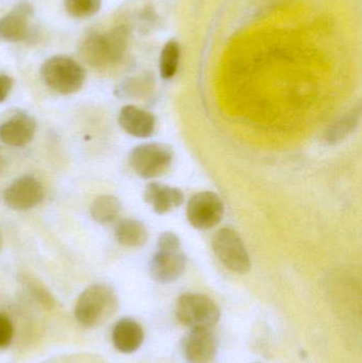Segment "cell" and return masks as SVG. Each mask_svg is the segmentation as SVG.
Segmentation results:
<instances>
[{
  "label": "cell",
  "mask_w": 362,
  "mask_h": 363,
  "mask_svg": "<svg viewBox=\"0 0 362 363\" xmlns=\"http://www.w3.org/2000/svg\"><path fill=\"white\" fill-rule=\"evenodd\" d=\"M40 76L49 89L61 95H72L82 89L86 72L72 57L55 55L43 63Z\"/></svg>",
  "instance_id": "obj_3"
},
{
  "label": "cell",
  "mask_w": 362,
  "mask_h": 363,
  "mask_svg": "<svg viewBox=\"0 0 362 363\" xmlns=\"http://www.w3.org/2000/svg\"><path fill=\"white\" fill-rule=\"evenodd\" d=\"M33 9L28 2L21 1L0 19V36L8 42H23L32 35L30 17Z\"/></svg>",
  "instance_id": "obj_10"
},
{
  "label": "cell",
  "mask_w": 362,
  "mask_h": 363,
  "mask_svg": "<svg viewBox=\"0 0 362 363\" xmlns=\"http://www.w3.org/2000/svg\"><path fill=\"white\" fill-rule=\"evenodd\" d=\"M4 200L14 211H29L44 200V188L33 177H21L6 188Z\"/></svg>",
  "instance_id": "obj_8"
},
{
  "label": "cell",
  "mask_w": 362,
  "mask_h": 363,
  "mask_svg": "<svg viewBox=\"0 0 362 363\" xmlns=\"http://www.w3.org/2000/svg\"><path fill=\"white\" fill-rule=\"evenodd\" d=\"M121 211V203L118 198L110 194L98 196L91 203V216L98 223H111L118 217Z\"/></svg>",
  "instance_id": "obj_18"
},
{
  "label": "cell",
  "mask_w": 362,
  "mask_h": 363,
  "mask_svg": "<svg viewBox=\"0 0 362 363\" xmlns=\"http://www.w3.org/2000/svg\"><path fill=\"white\" fill-rule=\"evenodd\" d=\"M176 315L181 323L191 330H210L218 323L220 311L214 301L208 296L186 294L179 298Z\"/></svg>",
  "instance_id": "obj_5"
},
{
  "label": "cell",
  "mask_w": 362,
  "mask_h": 363,
  "mask_svg": "<svg viewBox=\"0 0 362 363\" xmlns=\"http://www.w3.org/2000/svg\"><path fill=\"white\" fill-rule=\"evenodd\" d=\"M4 159H2L1 153H0V174H1L2 170H4Z\"/></svg>",
  "instance_id": "obj_24"
},
{
  "label": "cell",
  "mask_w": 362,
  "mask_h": 363,
  "mask_svg": "<svg viewBox=\"0 0 362 363\" xmlns=\"http://www.w3.org/2000/svg\"><path fill=\"white\" fill-rule=\"evenodd\" d=\"M144 337L142 326L130 318L117 322L113 330V343L121 353L131 354L137 351L144 342Z\"/></svg>",
  "instance_id": "obj_15"
},
{
  "label": "cell",
  "mask_w": 362,
  "mask_h": 363,
  "mask_svg": "<svg viewBox=\"0 0 362 363\" xmlns=\"http://www.w3.org/2000/svg\"><path fill=\"white\" fill-rule=\"evenodd\" d=\"M188 363H210L217 352V340L210 330H193L185 342Z\"/></svg>",
  "instance_id": "obj_12"
},
{
  "label": "cell",
  "mask_w": 362,
  "mask_h": 363,
  "mask_svg": "<svg viewBox=\"0 0 362 363\" xmlns=\"http://www.w3.org/2000/svg\"><path fill=\"white\" fill-rule=\"evenodd\" d=\"M171 147L149 143L135 147L130 155L132 169L144 179H154L167 174L174 163Z\"/></svg>",
  "instance_id": "obj_4"
},
{
  "label": "cell",
  "mask_w": 362,
  "mask_h": 363,
  "mask_svg": "<svg viewBox=\"0 0 362 363\" xmlns=\"http://www.w3.org/2000/svg\"><path fill=\"white\" fill-rule=\"evenodd\" d=\"M116 294L106 284H96L85 289L74 307L77 321L84 328H96L106 323L117 311Z\"/></svg>",
  "instance_id": "obj_2"
},
{
  "label": "cell",
  "mask_w": 362,
  "mask_h": 363,
  "mask_svg": "<svg viewBox=\"0 0 362 363\" xmlns=\"http://www.w3.org/2000/svg\"><path fill=\"white\" fill-rule=\"evenodd\" d=\"M13 338V326L6 315H0V349L10 345Z\"/></svg>",
  "instance_id": "obj_22"
},
{
  "label": "cell",
  "mask_w": 362,
  "mask_h": 363,
  "mask_svg": "<svg viewBox=\"0 0 362 363\" xmlns=\"http://www.w3.org/2000/svg\"><path fill=\"white\" fill-rule=\"evenodd\" d=\"M36 123L33 117L26 113L16 115L0 125V140L6 146H27L33 140Z\"/></svg>",
  "instance_id": "obj_11"
},
{
  "label": "cell",
  "mask_w": 362,
  "mask_h": 363,
  "mask_svg": "<svg viewBox=\"0 0 362 363\" xmlns=\"http://www.w3.org/2000/svg\"><path fill=\"white\" fill-rule=\"evenodd\" d=\"M115 236L123 247H138L148 240V230L142 222L131 218H125L117 222Z\"/></svg>",
  "instance_id": "obj_17"
},
{
  "label": "cell",
  "mask_w": 362,
  "mask_h": 363,
  "mask_svg": "<svg viewBox=\"0 0 362 363\" xmlns=\"http://www.w3.org/2000/svg\"><path fill=\"white\" fill-rule=\"evenodd\" d=\"M118 121L121 128L134 138H150L154 133L155 117L137 106H123L119 113Z\"/></svg>",
  "instance_id": "obj_13"
},
{
  "label": "cell",
  "mask_w": 362,
  "mask_h": 363,
  "mask_svg": "<svg viewBox=\"0 0 362 363\" xmlns=\"http://www.w3.org/2000/svg\"><path fill=\"white\" fill-rule=\"evenodd\" d=\"M186 264V255L183 253L181 247H157V253L151 259L150 274L159 283H171L182 277Z\"/></svg>",
  "instance_id": "obj_9"
},
{
  "label": "cell",
  "mask_w": 362,
  "mask_h": 363,
  "mask_svg": "<svg viewBox=\"0 0 362 363\" xmlns=\"http://www.w3.org/2000/svg\"><path fill=\"white\" fill-rule=\"evenodd\" d=\"M128 47V31L125 27L115 28L108 33L93 32L83 40V59L94 68L115 65L123 60Z\"/></svg>",
  "instance_id": "obj_1"
},
{
  "label": "cell",
  "mask_w": 362,
  "mask_h": 363,
  "mask_svg": "<svg viewBox=\"0 0 362 363\" xmlns=\"http://www.w3.org/2000/svg\"><path fill=\"white\" fill-rule=\"evenodd\" d=\"M102 0H64V8L74 18L84 19L94 16L101 9Z\"/></svg>",
  "instance_id": "obj_20"
},
{
  "label": "cell",
  "mask_w": 362,
  "mask_h": 363,
  "mask_svg": "<svg viewBox=\"0 0 362 363\" xmlns=\"http://www.w3.org/2000/svg\"><path fill=\"white\" fill-rule=\"evenodd\" d=\"M212 245L217 257L227 269L239 274L250 271V256L237 233L231 228H221L213 237Z\"/></svg>",
  "instance_id": "obj_6"
},
{
  "label": "cell",
  "mask_w": 362,
  "mask_h": 363,
  "mask_svg": "<svg viewBox=\"0 0 362 363\" xmlns=\"http://www.w3.org/2000/svg\"><path fill=\"white\" fill-rule=\"evenodd\" d=\"M361 121V106L357 104L348 113L335 121L324 134L325 142L329 145H337L344 142L358 127Z\"/></svg>",
  "instance_id": "obj_16"
},
{
  "label": "cell",
  "mask_w": 362,
  "mask_h": 363,
  "mask_svg": "<svg viewBox=\"0 0 362 363\" xmlns=\"http://www.w3.org/2000/svg\"><path fill=\"white\" fill-rule=\"evenodd\" d=\"M225 215V204L218 194L198 192L187 204V219L197 230H206L216 226Z\"/></svg>",
  "instance_id": "obj_7"
},
{
  "label": "cell",
  "mask_w": 362,
  "mask_h": 363,
  "mask_svg": "<svg viewBox=\"0 0 362 363\" xmlns=\"http://www.w3.org/2000/svg\"><path fill=\"white\" fill-rule=\"evenodd\" d=\"M144 198L145 201L152 206L153 211L159 215L169 213L172 209L178 208L184 202V194L181 189L157 182L147 185Z\"/></svg>",
  "instance_id": "obj_14"
},
{
  "label": "cell",
  "mask_w": 362,
  "mask_h": 363,
  "mask_svg": "<svg viewBox=\"0 0 362 363\" xmlns=\"http://www.w3.org/2000/svg\"><path fill=\"white\" fill-rule=\"evenodd\" d=\"M180 61V46L176 40H170L164 46L159 61L162 78L169 80L178 70Z\"/></svg>",
  "instance_id": "obj_19"
},
{
  "label": "cell",
  "mask_w": 362,
  "mask_h": 363,
  "mask_svg": "<svg viewBox=\"0 0 362 363\" xmlns=\"http://www.w3.org/2000/svg\"><path fill=\"white\" fill-rule=\"evenodd\" d=\"M2 236H1V233H0V251H1V249H2Z\"/></svg>",
  "instance_id": "obj_25"
},
{
  "label": "cell",
  "mask_w": 362,
  "mask_h": 363,
  "mask_svg": "<svg viewBox=\"0 0 362 363\" xmlns=\"http://www.w3.org/2000/svg\"><path fill=\"white\" fill-rule=\"evenodd\" d=\"M152 79L149 78V77H147V78L131 79L121 87V94L130 98L142 97V96H146L150 93L151 89H152Z\"/></svg>",
  "instance_id": "obj_21"
},
{
  "label": "cell",
  "mask_w": 362,
  "mask_h": 363,
  "mask_svg": "<svg viewBox=\"0 0 362 363\" xmlns=\"http://www.w3.org/2000/svg\"><path fill=\"white\" fill-rule=\"evenodd\" d=\"M13 80L6 74L0 76V104L4 102L12 89Z\"/></svg>",
  "instance_id": "obj_23"
}]
</instances>
